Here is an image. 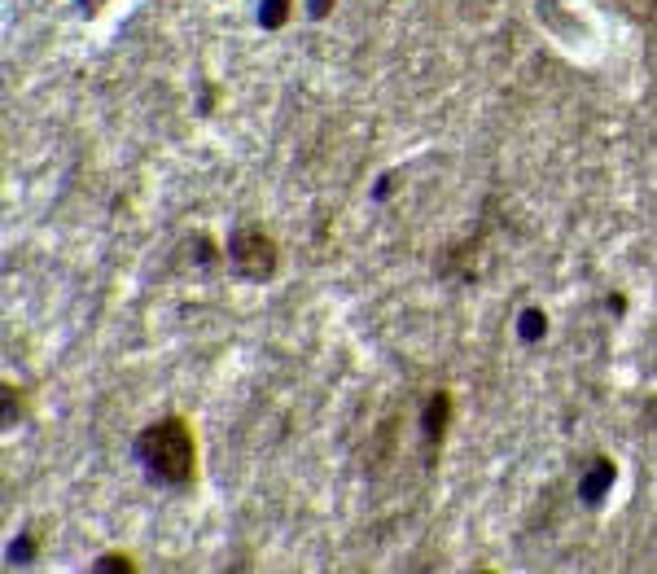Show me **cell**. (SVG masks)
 I'll return each mask as SVG.
<instances>
[{
    "label": "cell",
    "mask_w": 657,
    "mask_h": 574,
    "mask_svg": "<svg viewBox=\"0 0 657 574\" xmlns=\"http://www.w3.org/2000/svg\"><path fill=\"white\" fill-rule=\"evenodd\" d=\"M136 447H141V461L149 465V474L163 482H189L193 469H198V447H193V434L180 417L149 426Z\"/></svg>",
    "instance_id": "obj_1"
},
{
    "label": "cell",
    "mask_w": 657,
    "mask_h": 574,
    "mask_svg": "<svg viewBox=\"0 0 657 574\" xmlns=\"http://www.w3.org/2000/svg\"><path fill=\"white\" fill-rule=\"evenodd\" d=\"M228 255H233V268L241 272L246 281H268L276 272V241L263 233V228H237L233 233V246H228Z\"/></svg>",
    "instance_id": "obj_2"
},
{
    "label": "cell",
    "mask_w": 657,
    "mask_h": 574,
    "mask_svg": "<svg viewBox=\"0 0 657 574\" xmlns=\"http://www.w3.org/2000/svg\"><path fill=\"white\" fill-rule=\"evenodd\" d=\"M447 417H452V399L434 395L430 408H425V434H430V443H438L447 434Z\"/></svg>",
    "instance_id": "obj_3"
},
{
    "label": "cell",
    "mask_w": 657,
    "mask_h": 574,
    "mask_svg": "<svg viewBox=\"0 0 657 574\" xmlns=\"http://www.w3.org/2000/svg\"><path fill=\"white\" fill-rule=\"evenodd\" d=\"M609 482H614V465H609V461H596V469L583 478V500H592V504H596V500L605 496Z\"/></svg>",
    "instance_id": "obj_4"
},
{
    "label": "cell",
    "mask_w": 657,
    "mask_h": 574,
    "mask_svg": "<svg viewBox=\"0 0 657 574\" xmlns=\"http://www.w3.org/2000/svg\"><path fill=\"white\" fill-rule=\"evenodd\" d=\"M285 9H290V0H268V5H263V27L285 22Z\"/></svg>",
    "instance_id": "obj_5"
},
{
    "label": "cell",
    "mask_w": 657,
    "mask_h": 574,
    "mask_svg": "<svg viewBox=\"0 0 657 574\" xmlns=\"http://www.w3.org/2000/svg\"><path fill=\"white\" fill-rule=\"evenodd\" d=\"M539 334H544V312H526V320H522V338L535 342Z\"/></svg>",
    "instance_id": "obj_6"
},
{
    "label": "cell",
    "mask_w": 657,
    "mask_h": 574,
    "mask_svg": "<svg viewBox=\"0 0 657 574\" xmlns=\"http://www.w3.org/2000/svg\"><path fill=\"white\" fill-rule=\"evenodd\" d=\"M97 570H123V574H128V570H132V561L114 553V557H101V561H97Z\"/></svg>",
    "instance_id": "obj_7"
},
{
    "label": "cell",
    "mask_w": 657,
    "mask_h": 574,
    "mask_svg": "<svg viewBox=\"0 0 657 574\" xmlns=\"http://www.w3.org/2000/svg\"><path fill=\"white\" fill-rule=\"evenodd\" d=\"M18 421V399H14V386H5V426Z\"/></svg>",
    "instance_id": "obj_8"
},
{
    "label": "cell",
    "mask_w": 657,
    "mask_h": 574,
    "mask_svg": "<svg viewBox=\"0 0 657 574\" xmlns=\"http://www.w3.org/2000/svg\"><path fill=\"white\" fill-rule=\"evenodd\" d=\"M92 5H101V0H88V9H92Z\"/></svg>",
    "instance_id": "obj_9"
}]
</instances>
